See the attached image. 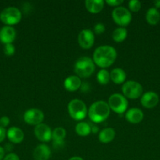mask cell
I'll return each instance as SVG.
<instances>
[{
	"mask_svg": "<svg viewBox=\"0 0 160 160\" xmlns=\"http://www.w3.org/2000/svg\"><path fill=\"white\" fill-rule=\"evenodd\" d=\"M111 17L116 24L122 28H125L130 24L132 20V14L127 8L123 6H118L113 9Z\"/></svg>",
	"mask_w": 160,
	"mask_h": 160,
	"instance_id": "obj_8",
	"label": "cell"
},
{
	"mask_svg": "<svg viewBox=\"0 0 160 160\" xmlns=\"http://www.w3.org/2000/svg\"><path fill=\"white\" fill-rule=\"evenodd\" d=\"M115 137V131L113 128H107L101 130L99 133L98 139L101 143L108 144L114 140Z\"/></svg>",
	"mask_w": 160,
	"mask_h": 160,
	"instance_id": "obj_19",
	"label": "cell"
},
{
	"mask_svg": "<svg viewBox=\"0 0 160 160\" xmlns=\"http://www.w3.org/2000/svg\"><path fill=\"white\" fill-rule=\"evenodd\" d=\"M44 120V113L41 109H29L26 110L24 113V120L26 123L29 125H37L42 123Z\"/></svg>",
	"mask_w": 160,
	"mask_h": 160,
	"instance_id": "obj_9",
	"label": "cell"
},
{
	"mask_svg": "<svg viewBox=\"0 0 160 160\" xmlns=\"http://www.w3.org/2000/svg\"><path fill=\"white\" fill-rule=\"evenodd\" d=\"M110 109L116 113H123L128 107V100L122 94L114 93L109 97L108 102Z\"/></svg>",
	"mask_w": 160,
	"mask_h": 160,
	"instance_id": "obj_6",
	"label": "cell"
},
{
	"mask_svg": "<svg viewBox=\"0 0 160 160\" xmlns=\"http://www.w3.org/2000/svg\"><path fill=\"white\" fill-rule=\"evenodd\" d=\"M86 9L90 13H99L104 6V1L103 0H86L85 1Z\"/></svg>",
	"mask_w": 160,
	"mask_h": 160,
	"instance_id": "obj_18",
	"label": "cell"
},
{
	"mask_svg": "<svg viewBox=\"0 0 160 160\" xmlns=\"http://www.w3.org/2000/svg\"><path fill=\"white\" fill-rule=\"evenodd\" d=\"M82 85L80 78L77 75H72L65 78L64 81V87L68 92H75L78 90Z\"/></svg>",
	"mask_w": 160,
	"mask_h": 160,
	"instance_id": "obj_16",
	"label": "cell"
},
{
	"mask_svg": "<svg viewBox=\"0 0 160 160\" xmlns=\"http://www.w3.org/2000/svg\"><path fill=\"white\" fill-rule=\"evenodd\" d=\"M68 160H84L83 158L79 157V156H73V157L70 158Z\"/></svg>",
	"mask_w": 160,
	"mask_h": 160,
	"instance_id": "obj_37",
	"label": "cell"
},
{
	"mask_svg": "<svg viewBox=\"0 0 160 160\" xmlns=\"http://www.w3.org/2000/svg\"><path fill=\"white\" fill-rule=\"evenodd\" d=\"M22 12L19 9L14 6L5 8L0 12V20L6 26L17 24L21 20Z\"/></svg>",
	"mask_w": 160,
	"mask_h": 160,
	"instance_id": "obj_5",
	"label": "cell"
},
{
	"mask_svg": "<svg viewBox=\"0 0 160 160\" xmlns=\"http://www.w3.org/2000/svg\"><path fill=\"white\" fill-rule=\"evenodd\" d=\"M6 136L9 142L13 144H20L24 138V134L20 128L17 127H11L6 131Z\"/></svg>",
	"mask_w": 160,
	"mask_h": 160,
	"instance_id": "obj_15",
	"label": "cell"
},
{
	"mask_svg": "<svg viewBox=\"0 0 160 160\" xmlns=\"http://www.w3.org/2000/svg\"><path fill=\"white\" fill-rule=\"evenodd\" d=\"M15 46L13 44H7L4 45L3 52L6 56H12L15 53Z\"/></svg>",
	"mask_w": 160,
	"mask_h": 160,
	"instance_id": "obj_27",
	"label": "cell"
},
{
	"mask_svg": "<svg viewBox=\"0 0 160 160\" xmlns=\"http://www.w3.org/2000/svg\"><path fill=\"white\" fill-rule=\"evenodd\" d=\"M125 117L130 123H139L144 119V112L138 108H131L125 112Z\"/></svg>",
	"mask_w": 160,
	"mask_h": 160,
	"instance_id": "obj_17",
	"label": "cell"
},
{
	"mask_svg": "<svg viewBox=\"0 0 160 160\" xmlns=\"http://www.w3.org/2000/svg\"><path fill=\"white\" fill-rule=\"evenodd\" d=\"M17 32L12 26L5 25L0 29V41L4 45L12 44L15 40Z\"/></svg>",
	"mask_w": 160,
	"mask_h": 160,
	"instance_id": "obj_13",
	"label": "cell"
},
{
	"mask_svg": "<svg viewBox=\"0 0 160 160\" xmlns=\"http://www.w3.org/2000/svg\"><path fill=\"white\" fill-rule=\"evenodd\" d=\"M74 70L78 78H89L95 71V63L89 56H82L75 62Z\"/></svg>",
	"mask_w": 160,
	"mask_h": 160,
	"instance_id": "obj_3",
	"label": "cell"
},
{
	"mask_svg": "<svg viewBox=\"0 0 160 160\" xmlns=\"http://www.w3.org/2000/svg\"><path fill=\"white\" fill-rule=\"evenodd\" d=\"M69 115L75 120H83L88 114L87 108L84 102L78 98H74L67 105Z\"/></svg>",
	"mask_w": 160,
	"mask_h": 160,
	"instance_id": "obj_4",
	"label": "cell"
},
{
	"mask_svg": "<svg viewBox=\"0 0 160 160\" xmlns=\"http://www.w3.org/2000/svg\"><path fill=\"white\" fill-rule=\"evenodd\" d=\"M94 33L90 29H83L78 35V43L81 48L89 49L94 45Z\"/></svg>",
	"mask_w": 160,
	"mask_h": 160,
	"instance_id": "obj_10",
	"label": "cell"
},
{
	"mask_svg": "<svg viewBox=\"0 0 160 160\" xmlns=\"http://www.w3.org/2000/svg\"><path fill=\"white\" fill-rule=\"evenodd\" d=\"M127 30L125 28H117L112 32L111 37L115 42H122L127 38Z\"/></svg>",
	"mask_w": 160,
	"mask_h": 160,
	"instance_id": "obj_23",
	"label": "cell"
},
{
	"mask_svg": "<svg viewBox=\"0 0 160 160\" xmlns=\"http://www.w3.org/2000/svg\"><path fill=\"white\" fill-rule=\"evenodd\" d=\"M159 97L155 92H147L141 97V104L146 109H152L158 105Z\"/></svg>",
	"mask_w": 160,
	"mask_h": 160,
	"instance_id": "obj_12",
	"label": "cell"
},
{
	"mask_svg": "<svg viewBox=\"0 0 160 160\" xmlns=\"http://www.w3.org/2000/svg\"><path fill=\"white\" fill-rule=\"evenodd\" d=\"M146 21L147 23L152 26L158 24V22L160 21V12L156 8L152 7L147 9L145 15Z\"/></svg>",
	"mask_w": 160,
	"mask_h": 160,
	"instance_id": "obj_20",
	"label": "cell"
},
{
	"mask_svg": "<svg viewBox=\"0 0 160 160\" xmlns=\"http://www.w3.org/2000/svg\"><path fill=\"white\" fill-rule=\"evenodd\" d=\"M106 3L111 6H120L121 4L123 3V0H106Z\"/></svg>",
	"mask_w": 160,
	"mask_h": 160,
	"instance_id": "obj_30",
	"label": "cell"
},
{
	"mask_svg": "<svg viewBox=\"0 0 160 160\" xmlns=\"http://www.w3.org/2000/svg\"><path fill=\"white\" fill-rule=\"evenodd\" d=\"M154 6H155V8H156V9L160 8V0H156V1L154 2Z\"/></svg>",
	"mask_w": 160,
	"mask_h": 160,
	"instance_id": "obj_36",
	"label": "cell"
},
{
	"mask_svg": "<svg viewBox=\"0 0 160 160\" xmlns=\"http://www.w3.org/2000/svg\"><path fill=\"white\" fill-rule=\"evenodd\" d=\"M122 95L130 99H136L143 95V87L139 82L128 81L124 82L122 87Z\"/></svg>",
	"mask_w": 160,
	"mask_h": 160,
	"instance_id": "obj_7",
	"label": "cell"
},
{
	"mask_svg": "<svg viewBox=\"0 0 160 160\" xmlns=\"http://www.w3.org/2000/svg\"><path fill=\"white\" fill-rule=\"evenodd\" d=\"M93 33L97 34H101L104 32L105 31V26L104 23H97V24L94 26V29H93Z\"/></svg>",
	"mask_w": 160,
	"mask_h": 160,
	"instance_id": "obj_28",
	"label": "cell"
},
{
	"mask_svg": "<svg viewBox=\"0 0 160 160\" xmlns=\"http://www.w3.org/2000/svg\"><path fill=\"white\" fill-rule=\"evenodd\" d=\"M117 58V52L111 45L97 47L93 52V60L94 63L101 68H107L112 65Z\"/></svg>",
	"mask_w": 160,
	"mask_h": 160,
	"instance_id": "obj_1",
	"label": "cell"
},
{
	"mask_svg": "<svg viewBox=\"0 0 160 160\" xmlns=\"http://www.w3.org/2000/svg\"><path fill=\"white\" fill-rule=\"evenodd\" d=\"M6 131L5 128H2V127H0V143H1L2 142H3L5 139V138H6Z\"/></svg>",
	"mask_w": 160,
	"mask_h": 160,
	"instance_id": "obj_33",
	"label": "cell"
},
{
	"mask_svg": "<svg viewBox=\"0 0 160 160\" xmlns=\"http://www.w3.org/2000/svg\"><path fill=\"white\" fill-rule=\"evenodd\" d=\"M66 137V130L64 128H56L52 131V139L53 141H64Z\"/></svg>",
	"mask_w": 160,
	"mask_h": 160,
	"instance_id": "obj_25",
	"label": "cell"
},
{
	"mask_svg": "<svg viewBox=\"0 0 160 160\" xmlns=\"http://www.w3.org/2000/svg\"><path fill=\"white\" fill-rule=\"evenodd\" d=\"M52 130L45 123H40L35 127L34 134L36 138L42 142H48L52 139Z\"/></svg>",
	"mask_w": 160,
	"mask_h": 160,
	"instance_id": "obj_11",
	"label": "cell"
},
{
	"mask_svg": "<svg viewBox=\"0 0 160 160\" xmlns=\"http://www.w3.org/2000/svg\"><path fill=\"white\" fill-rule=\"evenodd\" d=\"M9 123H10V120H9V118L8 117L4 116V117H0V127L6 128L9 124Z\"/></svg>",
	"mask_w": 160,
	"mask_h": 160,
	"instance_id": "obj_29",
	"label": "cell"
},
{
	"mask_svg": "<svg viewBox=\"0 0 160 160\" xmlns=\"http://www.w3.org/2000/svg\"><path fill=\"white\" fill-rule=\"evenodd\" d=\"M110 109L108 102L99 100L94 102L89 108L88 116L93 123H102L108 118L110 115Z\"/></svg>",
	"mask_w": 160,
	"mask_h": 160,
	"instance_id": "obj_2",
	"label": "cell"
},
{
	"mask_svg": "<svg viewBox=\"0 0 160 160\" xmlns=\"http://www.w3.org/2000/svg\"><path fill=\"white\" fill-rule=\"evenodd\" d=\"M128 6L129 10L133 12H136L141 9V2L138 0H131L128 2Z\"/></svg>",
	"mask_w": 160,
	"mask_h": 160,
	"instance_id": "obj_26",
	"label": "cell"
},
{
	"mask_svg": "<svg viewBox=\"0 0 160 160\" xmlns=\"http://www.w3.org/2000/svg\"><path fill=\"white\" fill-rule=\"evenodd\" d=\"M5 157V149L2 146H0V160H3Z\"/></svg>",
	"mask_w": 160,
	"mask_h": 160,
	"instance_id": "obj_34",
	"label": "cell"
},
{
	"mask_svg": "<svg viewBox=\"0 0 160 160\" xmlns=\"http://www.w3.org/2000/svg\"><path fill=\"white\" fill-rule=\"evenodd\" d=\"M111 78H110V73L105 69H101L99 70L97 74V81L100 84H107L109 83Z\"/></svg>",
	"mask_w": 160,
	"mask_h": 160,
	"instance_id": "obj_24",
	"label": "cell"
},
{
	"mask_svg": "<svg viewBox=\"0 0 160 160\" xmlns=\"http://www.w3.org/2000/svg\"><path fill=\"white\" fill-rule=\"evenodd\" d=\"M75 132L82 137L87 136L91 133V126L86 122H79L75 126Z\"/></svg>",
	"mask_w": 160,
	"mask_h": 160,
	"instance_id": "obj_22",
	"label": "cell"
},
{
	"mask_svg": "<svg viewBox=\"0 0 160 160\" xmlns=\"http://www.w3.org/2000/svg\"><path fill=\"white\" fill-rule=\"evenodd\" d=\"M111 80L116 84L124 83L126 78V73L122 68H115L110 73Z\"/></svg>",
	"mask_w": 160,
	"mask_h": 160,
	"instance_id": "obj_21",
	"label": "cell"
},
{
	"mask_svg": "<svg viewBox=\"0 0 160 160\" xmlns=\"http://www.w3.org/2000/svg\"><path fill=\"white\" fill-rule=\"evenodd\" d=\"M51 156V150L45 144H40L35 148L33 158L35 160H49Z\"/></svg>",
	"mask_w": 160,
	"mask_h": 160,
	"instance_id": "obj_14",
	"label": "cell"
},
{
	"mask_svg": "<svg viewBox=\"0 0 160 160\" xmlns=\"http://www.w3.org/2000/svg\"><path fill=\"white\" fill-rule=\"evenodd\" d=\"M53 146L55 149H62L64 146V141H53Z\"/></svg>",
	"mask_w": 160,
	"mask_h": 160,
	"instance_id": "obj_31",
	"label": "cell"
},
{
	"mask_svg": "<svg viewBox=\"0 0 160 160\" xmlns=\"http://www.w3.org/2000/svg\"><path fill=\"white\" fill-rule=\"evenodd\" d=\"M3 160H20V158L15 153H9L4 157Z\"/></svg>",
	"mask_w": 160,
	"mask_h": 160,
	"instance_id": "obj_32",
	"label": "cell"
},
{
	"mask_svg": "<svg viewBox=\"0 0 160 160\" xmlns=\"http://www.w3.org/2000/svg\"><path fill=\"white\" fill-rule=\"evenodd\" d=\"M98 131H99V128H97V126H95V125H94V126H93V127H91V132H93V134H96V133H97V132H98Z\"/></svg>",
	"mask_w": 160,
	"mask_h": 160,
	"instance_id": "obj_35",
	"label": "cell"
}]
</instances>
